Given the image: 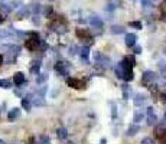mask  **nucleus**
<instances>
[{"mask_svg":"<svg viewBox=\"0 0 166 144\" xmlns=\"http://www.w3.org/2000/svg\"><path fill=\"white\" fill-rule=\"evenodd\" d=\"M39 45H41V39L38 37L36 33H32V36L26 40V48H28V49H31V51L36 49Z\"/></svg>","mask_w":166,"mask_h":144,"instance_id":"f257e3e1","label":"nucleus"},{"mask_svg":"<svg viewBox=\"0 0 166 144\" xmlns=\"http://www.w3.org/2000/svg\"><path fill=\"white\" fill-rule=\"evenodd\" d=\"M67 84H68V87H71L74 89H83L84 88V82L77 78H71V76L67 78Z\"/></svg>","mask_w":166,"mask_h":144,"instance_id":"f03ea898","label":"nucleus"},{"mask_svg":"<svg viewBox=\"0 0 166 144\" xmlns=\"http://www.w3.org/2000/svg\"><path fill=\"white\" fill-rule=\"evenodd\" d=\"M25 81H26V78H25L23 72H16V73H15V76H13V84H15L16 87L23 85V84H25Z\"/></svg>","mask_w":166,"mask_h":144,"instance_id":"7ed1b4c3","label":"nucleus"},{"mask_svg":"<svg viewBox=\"0 0 166 144\" xmlns=\"http://www.w3.org/2000/svg\"><path fill=\"white\" fill-rule=\"evenodd\" d=\"M19 115H20V108L15 107V108H12V109H9V112H7V120H9V121H15Z\"/></svg>","mask_w":166,"mask_h":144,"instance_id":"20e7f679","label":"nucleus"},{"mask_svg":"<svg viewBox=\"0 0 166 144\" xmlns=\"http://www.w3.org/2000/svg\"><path fill=\"white\" fill-rule=\"evenodd\" d=\"M156 120H158V117H156V114H155L153 108L149 107V108H147V124H149V125H152V124H155V123H156Z\"/></svg>","mask_w":166,"mask_h":144,"instance_id":"39448f33","label":"nucleus"},{"mask_svg":"<svg viewBox=\"0 0 166 144\" xmlns=\"http://www.w3.org/2000/svg\"><path fill=\"white\" fill-rule=\"evenodd\" d=\"M53 68H55V71L58 72L59 75H67V64H64V62H61V61H59V62H56V64H55V66H53Z\"/></svg>","mask_w":166,"mask_h":144,"instance_id":"423d86ee","label":"nucleus"},{"mask_svg":"<svg viewBox=\"0 0 166 144\" xmlns=\"http://www.w3.org/2000/svg\"><path fill=\"white\" fill-rule=\"evenodd\" d=\"M3 49L4 51H7V53H15V55H17L19 52H20V48L19 46H16V45H3Z\"/></svg>","mask_w":166,"mask_h":144,"instance_id":"0eeeda50","label":"nucleus"},{"mask_svg":"<svg viewBox=\"0 0 166 144\" xmlns=\"http://www.w3.org/2000/svg\"><path fill=\"white\" fill-rule=\"evenodd\" d=\"M155 78H156V76H155V73L152 71L144 72V73H143V84H144V85H146V84H150Z\"/></svg>","mask_w":166,"mask_h":144,"instance_id":"6e6552de","label":"nucleus"},{"mask_svg":"<svg viewBox=\"0 0 166 144\" xmlns=\"http://www.w3.org/2000/svg\"><path fill=\"white\" fill-rule=\"evenodd\" d=\"M136 40H137V37L134 33H127L126 35V45L127 46H134L136 45Z\"/></svg>","mask_w":166,"mask_h":144,"instance_id":"1a4fd4ad","label":"nucleus"},{"mask_svg":"<svg viewBox=\"0 0 166 144\" xmlns=\"http://www.w3.org/2000/svg\"><path fill=\"white\" fill-rule=\"evenodd\" d=\"M56 136H58L59 140H67V136H68L67 128H65V127H59V128L56 130Z\"/></svg>","mask_w":166,"mask_h":144,"instance_id":"9d476101","label":"nucleus"},{"mask_svg":"<svg viewBox=\"0 0 166 144\" xmlns=\"http://www.w3.org/2000/svg\"><path fill=\"white\" fill-rule=\"evenodd\" d=\"M31 73H33V75H39L41 73V64H39V61H35L31 65Z\"/></svg>","mask_w":166,"mask_h":144,"instance_id":"9b49d317","label":"nucleus"},{"mask_svg":"<svg viewBox=\"0 0 166 144\" xmlns=\"http://www.w3.org/2000/svg\"><path fill=\"white\" fill-rule=\"evenodd\" d=\"M80 56H81V59H83L84 62H88V58H90V48L84 46L83 49H81V52H80Z\"/></svg>","mask_w":166,"mask_h":144,"instance_id":"f8f14e48","label":"nucleus"},{"mask_svg":"<svg viewBox=\"0 0 166 144\" xmlns=\"http://www.w3.org/2000/svg\"><path fill=\"white\" fill-rule=\"evenodd\" d=\"M156 136H158V138H159L160 143H166V130L158 128V130H156Z\"/></svg>","mask_w":166,"mask_h":144,"instance_id":"ddd939ff","label":"nucleus"},{"mask_svg":"<svg viewBox=\"0 0 166 144\" xmlns=\"http://www.w3.org/2000/svg\"><path fill=\"white\" fill-rule=\"evenodd\" d=\"M88 22H90V25H92V26H97V28H103V22L97 17V16H91L90 19H88Z\"/></svg>","mask_w":166,"mask_h":144,"instance_id":"4468645a","label":"nucleus"},{"mask_svg":"<svg viewBox=\"0 0 166 144\" xmlns=\"http://www.w3.org/2000/svg\"><path fill=\"white\" fill-rule=\"evenodd\" d=\"M46 81H48V75L46 73H39L38 78H36V84L38 85H43Z\"/></svg>","mask_w":166,"mask_h":144,"instance_id":"2eb2a0df","label":"nucleus"},{"mask_svg":"<svg viewBox=\"0 0 166 144\" xmlns=\"http://www.w3.org/2000/svg\"><path fill=\"white\" fill-rule=\"evenodd\" d=\"M22 108L23 109H28V111L32 108V102H31L29 98H22Z\"/></svg>","mask_w":166,"mask_h":144,"instance_id":"dca6fc26","label":"nucleus"},{"mask_svg":"<svg viewBox=\"0 0 166 144\" xmlns=\"http://www.w3.org/2000/svg\"><path fill=\"white\" fill-rule=\"evenodd\" d=\"M77 36H80L81 39H90V40H91L90 33H88L87 30H83V29H78V30H77Z\"/></svg>","mask_w":166,"mask_h":144,"instance_id":"f3484780","label":"nucleus"},{"mask_svg":"<svg viewBox=\"0 0 166 144\" xmlns=\"http://www.w3.org/2000/svg\"><path fill=\"white\" fill-rule=\"evenodd\" d=\"M0 88L9 89V88H12V82L9 79H0Z\"/></svg>","mask_w":166,"mask_h":144,"instance_id":"a211bd4d","label":"nucleus"},{"mask_svg":"<svg viewBox=\"0 0 166 144\" xmlns=\"http://www.w3.org/2000/svg\"><path fill=\"white\" fill-rule=\"evenodd\" d=\"M143 102H144V95L137 94V95L134 97V104H136V105H142Z\"/></svg>","mask_w":166,"mask_h":144,"instance_id":"6ab92c4d","label":"nucleus"},{"mask_svg":"<svg viewBox=\"0 0 166 144\" xmlns=\"http://www.w3.org/2000/svg\"><path fill=\"white\" fill-rule=\"evenodd\" d=\"M137 131H139V125H131V127L127 130V136H130V137H131V136H134Z\"/></svg>","mask_w":166,"mask_h":144,"instance_id":"aec40b11","label":"nucleus"},{"mask_svg":"<svg viewBox=\"0 0 166 144\" xmlns=\"http://www.w3.org/2000/svg\"><path fill=\"white\" fill-rule=\"evenodd\" d=\"M46 91H48V88H46V87L43 85V87H41V88L38 89V95H39V97H45Z\"/></svg>","mask_w":166,"mask_h":144,"instance_id":"412c9836","label":"nucleus"},{"mask_svg":"<svg viewBox=\"0 0 166 144\" xmlns=\"http://www.w3.org/2000/svg\"><path fill=\"white\" fill-rule=\"evenodd\" d=\"M143 120V114L142 112H136L134 114V123H140Z\"/></svg>","mask_w":166,"mask_h":144,"instance_id":"4be33fe9","label":"nucleus"},{"mask_svg":"<svg viewBox=\"0 0 166 144\" xmlns=\"http://www.w3.org/2000/svg\"><path fill=\"white\" fill-rule=\"evenodd\" d=\"M111 115H113V118L117 117V105L116 104H113V107H111Z\"/></svg>","mask_w":166,"mask_h":144,"instance_id":"5701e85b","label":"nucleus"},{"mask_svg":"<svg viewBox=\"0 0 166 144\" xmlns=\"http://www.w3.org/2000/svg\"><path fill=\"white\" fill-rule=\"evenodd\" d=\"M142 144H153V140H152L150 137H144V138L142 140Z\"/></svg>","mask_w":166,"mask_h":144,"instance_id":"b1692460","label":"nucleus"},{"mask_svg":"<svg viewBox=\"0 0 166 144\" xmlns=\"http://www.w3.org/2000/svg\"><path fill=\"white\" fill-rule=\"evenodd\" d=\"M31 10H32L33 13H38V12L41 10V7H39V4H32V7H31Z\"/></svg>","mask_w":166,"mask_h":144,"instance_id":"393cba45","label":"nucleus"},{"mask_svg":"<svg viewBox=\"0 0 166 144\" xmlns=\"http://www.w3.org/2000/svg\"><path fill=\"white\" fill-rule=\"evenodd\" d=\"M41 144H49L48 136H41Z\"/></svg>","mask_w":166,"mask_h":144,"instance_id":"a878e982","label":"nucleus"},{"mask_svg":"<svg viewBox=\"0 0 166 144\" xmlns=\"http://www.w3.org/2000/svg\"><path fill=\"white\" fill-rule=\"evenodd\" d=\"M130 26L137 28V29H142V23H140V22H131V23H130Z\"/></svg>","mask_w":166,"mask_h":144,"instance_id":"bb28decb","label":"nucleus"},{"mask_svg":"<svg viewBox=\"0 0 166 144\" xmlns=\"http://www.w3.org/2000/svg\"><path fill=\"white\" fill-rule=\"evenodd\" d=\"M111 32H113V33H122L123 30H122V28H120V26H114V28L111 29Z\"/></svg>","mask_w":166,"mask_h":144,"instance_id":"cd10ccee","label":"nucleus"},{"mask_svg":"<svg viewBox=\"0 0 166 144\" xmlns=\"http://www.w3.org/2000/svg\"><path fill=\"white\" fill-rule=\"evenodd\" d=\"M140 51H142L140 46H136V48H134V52H136V53H140Z\"/></svg>","mask_w":166,"mask_h":144,"instance_id":"c85d7f7f","label":"nucleus"},{"mask_svg":"<svg viewBox=\"0 0 166 144\" xmlns=\"http://www.w3.org/2000/svg\"><path fill=\"white\" fill-rule=\"evenodd\" d=\"M106 143H107V140H106V138H103V140H101V143H100V144H106Z\"/></svg>","mask_w":166,"mask_h":144,"instance_id":"c756f323","label":"nucleus"},{"mask_svg":"<svg viewBox=\"0 0 166 144\" xmlns=\"http://www.w3.org/2000/svg\"><path fill=\"white\" fill-rule=\"evenodd\" d=\"M162 98H163V101H166V92L165 94H162Z\"/></svg>","mask_w":166,"mask_h":144,"instance_id":"7c9ffc66","label":"nucleus"},{"mask_svg":"<svg viewBox=\"0 0 166 144\" xmlns=\"http://www.w3.org/2000/svg\"><path fill=\"white\" fill-rule=\"evenodd\" d=\"M1 64H3V56L0 55V65H1Z\"/></svg>","mask_w":166,"mask_h":144,"instance_id":"2f4dec72","label":"nucleus"},{"mask_svg":"<svg viewBox=\"0 0 166 144\" xmlns=\"http://www.w3.org/2000/svg\"><path fill=\"white\" fill-rule=\"evenodd\" d=\"M3 20H4V19H3V16L0 15V22H3Z\"/></svg>","mask_w":166,"mask_h":144,"instance_id":"473e14b6","label":"nucleus"},{"mask_svg":"<svg viewBox=\"0 0 166 144\" xmlns=\"http://www.w3.org/2000/svg\"><path fill=\"white\" fill-rule=\"evenodd\" d=\"M67 144H75V143H72V141H67Z\"/></svg>","mask_w":166,"mask_h":144,"instance_id":"72a5a7b5","label":"nucleus"},{"mask_svg":"<svg viewBox=\"0 0 166 144\" xmlns=\"http://www.w3.org/2000/svg\"><path fill=\"white\" fill-rule=\"evenodd\" d=\"M163 6H166V0H163Z\"/></svg>","mask_w":166,"mask_h":144,"instance_id":"f704fd0d","label":"nucleus"},{"mask_svg":"<svg viewBox=\"0 0 166 144\" xmlns=\"http://www.w3.org/2000/svg\"><path fill=\"white\" fill-rule=\"evenodd\" d=\"M0 144H4V143H3V140H0Z\"/></svg>","mask_w":166,"mask_h":144,"instance_id":"c9c22d12","label":"nucleus"},{"mask_svg":"<svg viewBox=\"0 0 166 144\" xmlns=\"http://www.w3.org/2000/svg\"><path fill=\"white\" fill-rule=\"evenodd\" d=\"M165 120H166V112H165Z\"/></svg>","mask_w":166,"mask_h":144,"instance_id":"e433bc0d","label":"nucleus"},{"mask_svg":"<svg viewBox=\"0 0 166 144\" xmlns=\"http://www.w3.org/2000/svg\"><path fill=\"white\" fill-rule=\"evenodd\" d=\"M165 53H166V49H165Z\"/></svg>","mask_w":166,"mask_h":144,"instance_id":"4c0bfd02","label":"nucleus"}]
</instances>
